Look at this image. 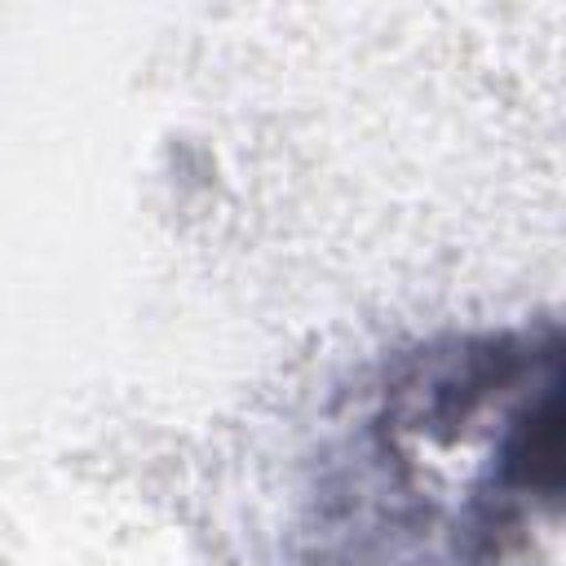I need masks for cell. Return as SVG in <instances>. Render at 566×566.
I'll use <instances>...</instances> for the list:
<instances>
[{"label": "cell", "mask_w": 566, "mask_h": 566, "mask_svg": "<svg viewBox=\"0 0 566 566\" xmlns=\"http://www.w3.org/2000/svg\"><path fill=\"white\" fill-rule=\"evenodd\" d=\"M354 478L318 495V562L486 566L557 495V332L411 354L349 429Z\"/></svg>", "instance_id": "obj_1"}]
</instances>
